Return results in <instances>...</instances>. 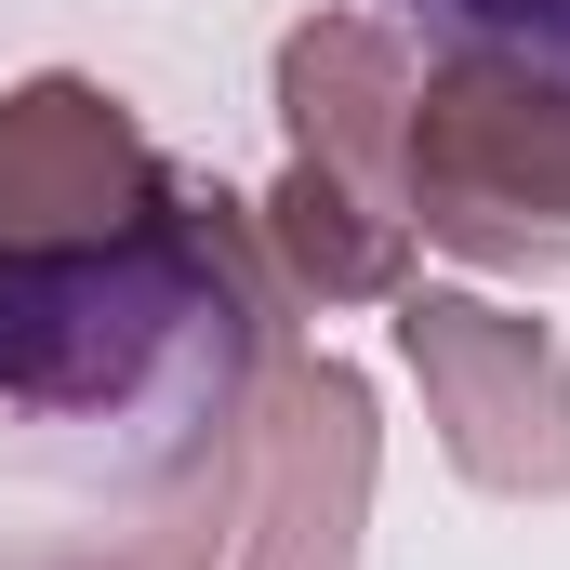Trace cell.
Returning a JSON list of instances; mask_svg holds the SVG:
<instances>
[{
    "mask_svg": "<svg viewBox=\"0 0 570 570\" xmlns=\"http://www.w3.org/2000/svg\"><path fill=\"white\" fill-rule=\"evenodd\" d=\"M279 318L239 199H159L107 239H0V399L53 425H213Z\"/></svg>",
    "mask_w": 570,
    "mask_h": 570,
    "instance_id": "obj_1",
    "label": "cell"
},
{
    "mask_svg": "<svg viewBox=\"0 0 570 570\" xmlns=\"http://www.w3.org/2000/svg\"><path fill=\"white\" fill-rule=\"evenodd\" d=\"M425 239L478 266H558L570 226V94L491 67V53H438L412 94V199Z\"/></svg>",
    "mask_w": 570,
    "mask_h": 570,
    "instance_id": "obj_2",
    "label": "cell"
},
{
    "mask_svg": "<svg viewBox=\"0 0 570 570\" xmlns=\"http://www.w3.org/2000/svg\"><path fill=\"white\" fill-rule=\"evenodd\" d=\"M399 345H412L425 412L478 491H504V504L570 491V372L531 318H504L478 292H399Z\"/></svg>",
    "mask_w": 570,
    "mask_h": 570,
    "instance_id": "obj_3",
    "label": "cell"
},
{
    "mask_svg": "<svg viewBox=\"0 0 570 570\" xmlns=\"http://www.w3.org/2000/svg\"><path fill=\"white\" fill-rule=\"evenodd\" d=\"M173 199L159 146L107 80H13L0 94V239H107Z\"/></svg>",
    "mask_w": 570,
    "mask_h": 570,
    "instance_id": "obj_4",
    "label": "cell"
},
{
    "mask_svg": "<svg viewBox=\"0 0 570 570\" xmlns=\"http://www.w3.org/2000/svg\"><path fill=\"white\" fill-rule=\"evenodd\" d=\"M372 491V399L345 358H279L266 451H253V544L239 570H345Z\"/></svg>",
    "mask_w": 570,
    "mask_h": 570,
    "instance_id": "obj_5",
    "label": "cell"
},
{
    "mask_svg": "<svg viewBox=\"0 0 570 570\" xmlns=\"http://www.w3.org/2000/svg\"><path fill=\"white\" fill-rule=\"evenodd\" d=\"M279 120H292V159H318L332 186H358L372 213L412 199V67L385 27L358 13H318L279 40ZM412 226V213H399Z\"/></svg>",
    "mask_w": 570,
    "mask_h": 570,
    "instance_id": "obj_6",
    "label": "cell"
},
{
    "mask_svg": "<svg viewBox=\"0 0 570 570\" xmlns=\"http://www.w3.org/2000/svg\"><path fill=\"white\" fill-rule=\"evenodd\" d=\"M253 226H266V266H279L292 292H318V305L412 292V226H399V213H372L358 186H332L318 159H292L279 199H253Z\"/></svg>",
    "mask_w": 570,
    "mask_h": 570,
    "instance_id": "obj_7",
    "label": "cell"
},
{
    "mask_svg": "<svg viewBox=\"0 0 570 570\" xmlns=\"http://www.w3.org/2000/svg\"><path fill=\"white\" fill-rule=\"evenodd\" d=\"M399 13L425 27L438 53H491V67L570 94V0H399Z\"/></svg>",
    "mask_w": 570,
    "mask_h": 570,
    "instance_id": "obj_8",
    "label": "cell"
}]
</instances>
